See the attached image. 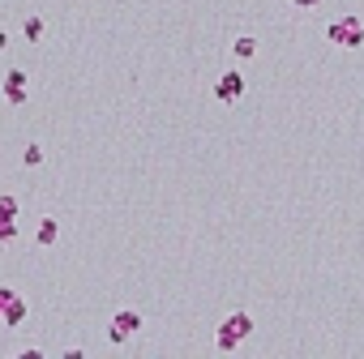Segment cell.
<instances>
[{
	"label": "cell",
	"instance_id": "11",
	"mask_svg": "<svg viewBox=\"0 0 364 359\" xmlns=\"http://www.w3.org/2000/svg\"><path fill=\"white\" fill-rule=\"evenodd\" d=\"M21 163H26V167H39V163H43V146H39V141H31L26 150H21Z\"/></svg>",
	"mask_w": 364,
	"mask_h": 359
},
{
	"label": "cell",
	"instance_id": "6",
	"mask_svg": "<svg viewBox=\"0 0 364 359\" xmlns=\"http://www.w3.org/2000/svg\"><path fill=\"white\" fill-rule=\"evenodd\" d=\"M26 313H31V308H26V299H21V295H13V304L5 308V317H0V325H9V329H17L21 321H26Z\"/></svg>",
	"mask_w": 364,
	"mask_h": 359
},
{
	"label": "cell",
	"instance_id": "9",
	"mask_svg": "<svg viewBox=\"0 0 364 359\" xmlns=\"http://www.w3.org/2000/svg\"><path fill=\"white\" fill-rule=\"evenodd\" d=\"M43 30H47V21H43V17H26V21H21V35H26V43H39Z\"/></svg>",
	"mask_w": 364,
	"mask_h": 359
},
{
	"label": "cell",
	"instance_id": "15",
	"mask_svg": "<svg viewBox=\"0 0 364 359\" xmlns=\"http://www.w3.org/2000/svg\"><path fill=\"white\" fill-rule=\"evenodd\" d=\"M5 47H9V35H5V30H0V51H5Z\"/></svg>",
	"mask_w": 364,
	"mask_h": 359
},
{
	"label": "cell",
	"instance_id": "3",
	"mask_svg": "<svg viewBox=\"0 0 364 359\" xmlns=\"http://www.w3.org/2000/svg\"><path fill=\"white\" fill-rule=\"evenodd\" d=\"M137 333H141V313H137V308H120V313L112 317L107 338H112L116 347H125L129 338H137Z\"/></svg>",
	"mask_w": 364,
	"mask_h": 359
},
{
	"label": "cell",
	"instance_id": "5",
	"mask_svg": "<svg viewBox=\"0 0 364 359\" xmlns=\"http://www.w3.org/2000/svg\"><path fill=\"white\" fill-rule=\"evenodd\" d=\"M5 98L9 103H26V73H21V69L5 73Z\"/></svg>",
	"mask_w": 364,
	"mask_h": 359
},
{
	"label": "cell",
	"instance_id": "12",
	"mask_svg": "<svg viewBox=\"0 0 364 359\" xmlns=\"http://www.w3.org/2000/svg\"><path fill=\"white\" fill-rule=\"evenodd\" d=\"M17 240V218H0V244H13Z\"/></svg>",
	"mask_w": 364,
	"mask_h": 359
},
{
	"label": "cell",
	"instance_id": "2",
	"mask_svg": "<svg viewBox=\"0 0 364 359\" xmlns=\"http://www.w3.org/2000/svg\"><path fill=\"white\" fill-rule=\"evenodd\" d=\"M326 43H330V47H347V51L364 47V21H360L356 13L334 17V21L326 26Z\"/></svg>",
	"mask_w": 364,
	"mask_h": 359
},
{
	"label": "cell",
	"instance_id": "7",
	"mask_svg": "<svg viewBox=\"0 0 364 359\" xmlns=\"http://www.w3.org/2000/svg\"><path fill=\"white\" fill-rule=\"evenodd\" d=\"M56 236H60V222H52V218H43V222L35 227V244H39V248L56 244Z\"/></svg>",
	"mask_w": 364,
	"mask_h": 359
},
{
	"label": "cell",
	"instance_id": "14",
	"mask_svg": "<svg viewBox=\"0 0 364 359\" xmlns=\"http://www.w3.org/2000/svg\"><path fill=\"white\" fill-rule=\"evenodd\" d=\"M322 0H291V9H318Z\"/></svg>",
	"mask_w": 364,
	"mask_h": 359
},
{
	"label": "cell",
	"instance_id": "8",
	"mask_svg": "<svg viewBox=\"0 0 364 359\" xmlns=\"http://www.w3.org/2000/svg\"><path fill=\"white\" fill-rule=\"evenodd\" d=\"M232 56H236V60H253V56H257V39H253V35H240V39L232 43Z\"/></svg>",
	"mask_w": 364,
	"mask_h": 359
},
{
	"label": "cell",
	"instance_id": "1",
	"mask_svg": "<svg viewBox=\"0 0 364 359\" xmlns=\"http://www.w3.org/2000/svg\"><path fill=\"white\" fill-rule=\"evenodd\" d=\"M253 317L249 313H232V317H223V325H218V333H214V347L223 351V355H232V351H240L245 347V338H253Z\"/></svg>",
	"mask_w": 364,
	"mask_h": 359
},
{
	"label": "cell",
	"instance_id": "13",
	"mask_svg": "<svg viewBox=\"0 0 364 359\" xmlns=\"http://www.w3.org/2000/svg\"><path fill=\"white\" fill-rule=\"evenodd\" d=\"M13 295H17V291H13V287H5V282H0V317H5V308L13 304Z\"/></svg>",
	"mask_w": 364,
	"mask_h": 359
},
{
	"label": "cell",
	"instance_id": "4",
	"mask_svg": "<svg viewBox=\"0 0 364 359\" xmlns=\"http://www.w3.org/2000/svg\"><path fill=\"white\" fill-rule=\"evenodd\" d=\"M214 98L218 103H240V98H245V73H223V77H218V86H214Z\"/></svg>",
	"mask_w": 364,
	"mask_h": 359
},
{
	"label": "cell",
	"instance_id": "10",
	"mask_svg": "<svg viewBox=\"0 0 364 359\" xmlns=\"http://www.w3.org/2000/svg\"><path fill=\"white\" fill-rule=\"evenodd\" d=\"M17 210H21L17 193H0V218H17Z\"/></svg>",
	"mask_w": 364,
	"mask_h": 359
}]
</instances>
